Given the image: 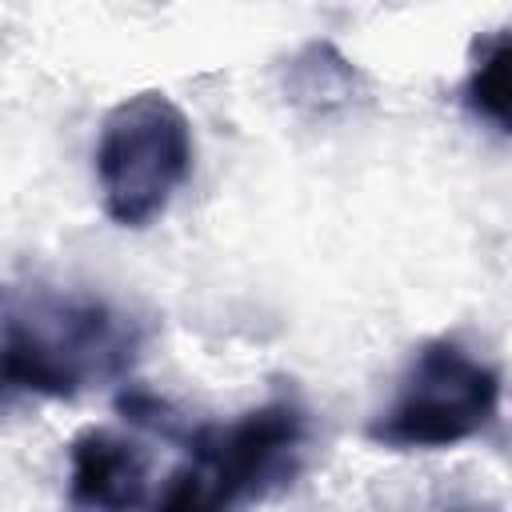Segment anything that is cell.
<instances>
[{"mask_svg": "<svg viewBox=\"0 0 512 512\" xmlns=\"http://www.w3.org/2000/svg\"><path fill=\"white\" fill-rule=\"evenodd\" d=\"M144 328L124 308L48 284L0 288V404L16 396L76 400L128 376Z\"/></svg>", "mask_w": 512, "mask_h": 512, "instance_id": "obj_1", "label": "cell"}, {"mask_svg": "<svg viewBox=\"0 0 512 512\" xmlns=\"http://www.w3.org/2000/svg\"><path fill=\"white\" fill-rule=\"evenodd\" d=\"M188 460L156 496L172 512L232 508L268 496L300 472L308 444V412L292 400H268L232 424H196L184 432Z\"/></svg>", "mask_w": 512, "mask_h": 512, "instance_id": "obj_2", "label": "cell"}, {"mask_svg": "<svg viewBox=\"0 0 512 512\" xmlns=\"http://www.w3.org/2000/svg\"><path fill=\"white\" fill-rule=\"evenodd\" d=\"M192 124L164 92H136L120 100L96 140L100 208L120 228H148L192 172Z\"/></svg>", "mask_w": 512, "mask_h": 512, "instance_id": "obj_3", "label": "cell"}, {"mask_svg": "<svg viewBox=\"0 0 512 512\" xmlns=\"http://www.w3.org/2000/svg\"><path fill=\"white\" fill-rule=\"evenodd\" d=\"M500 368L456 340H428L400 376L392 404L368 424V440L392 452H440L484 436L500 416Z\"/></svg>", "mask_w": 512, "mask_h": 512, "instance_id": "obj_4", "label": "cell"}, {"mask_svg": "<svg viewBox=\"0 0 512 512\" xmlns=\"http://www.w3.org/2000/svg\"><path fill=\"white\" fill-rule=\"evenodd\" d=\"M68 496L80 508H140L148 504V452L108 428H84L68 444Z\"/></svg>", "mask_w": 512, "mask_h": 512, "instance_id": "obj_5", "label": "cell"}, {"mask_svg": "<svg viewBox=\"0 0 512 512\" xmlns=\"http://www.w3.org/2000/svg\"><path fill=\"white\" fill-rule=\"evenodd\" d=\"M356 88H360V72L328 40H316L300 56H292L288 76H284L288 100L308 104L312 112H328V108L348 104L356 96Z\"/></svg>", "mask_w": 512, "mask_h": 512, "instance_id": "obj_6", "label": "cell"}, {"mask_svg": "<svg viewBox=\"0 0 512 512\" xmlns=\"http://www.w3.org/2000/svg\"><path fill=\"white\" fill-rule=\"evenodd\" d=\"M464 104L476 116L492 120L500 132H508L512 96H508V36L504 32H492L476 44V60L464 84Z\"/></svg>", "mask_w": 512, "mask_h": 512, "instance_id": "obj_7", "label": "cell"}]
</instances>
